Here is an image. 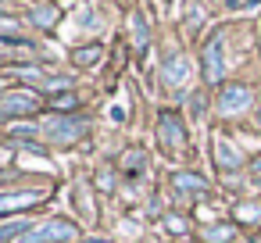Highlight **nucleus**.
<instances>
[{
	"instance_id": "nucleus-13",
	"label": "nucleus",
	"mask_w": 261,
	"mask_h": 243,
	"mask_svg": "<svg viewBox=\"0 0 261 243\" xmlns=\"http://www.w3.org/2000/svg\"><path fill=\"white\" fill-rule=\"evenodd\" d=\"M100 58H104V47H97V43H93V47H79V50H75V61H79V65H97Z\"/></svg>"
},
{
	"instance_id": "nucleus-3",
	"label": "nucleus",
	"mask_w": 261,
	"mask_h": 243,
	"mask_svg": "<svg viewBox=\"0 0 261 243\" xmlns=\"http://www.w3.org/2000/svg\"><path fill=\"white\" fill-rule=\"evenodd\" d=\"M200 61H204V79H207V83H218L222 72H225V36H222V33L207 40Z\"/></svg>"
},
{
	"instance_id": "nucleus-15",
	"label": "nucleus",
	"mask_w": 261,
	"mask_h": 243,
	"mask_svg": "<svg viewBox=\"0 0 261 243\" xmlns=\"http://www.w3.org/2000/svg\"><path fill=\"white\" fill-rule=\"evenodd\" d=\"M33 22H36V25H54V22H58V8H54V4L36 8V11H33Z\"/></svg>"
},
{
	"instance_id": "nucleus-24",
	"label": "nucleus",
	"mask_w": 261,
	"mask_h": 243,
	"mask_svg": "<svg viewBox=\"0 0 261 243\" xmlns=\"http://www.w3.org/2000/svg\"><path fill=\"white\" fill-rule=\"evenodd\" d=\"M86 243H108V239H86Z\"/></svg>"
},
{
	"instance_id": "nucleus-11",
	"label": "nucleus",
	"mask_w": 261,
	"mask_h": 243,
	"mask_svg": "<svg viewBox=\"0 0 261 243\" xmlns=\"http://www.w3.org/2000/svg\"><path fill=\"white\" fill-rule=\"evenodd\" d=\"M33 225L25 222V218H15V222H4L0 225V243H8V239H22L25 232H29Z\"/></svg>"
},
{
	"instance_id": "nucleus-18",
	"label": "nucleus",
	"mask_w": 261,
	"mask_h": 243,
	"mask_svg": "<svg viewBox=\"0 0 261 243\" xmlns=\"http://www.w3.org/2000/svg\"><path fill=\"white\" fill-rule=\"evenodd\" d=\"M54 107H58V111H72V107H75V93H61V97L54 100Z\"/></svg>"
},
{
	"instance_id": "nucleus-9",
	"label": "nucleus",
	"mask_w": 261,
	"mask_h": 243,
	"mask_svg": "<svg viewBox=\"0 0 261 243\" xmlns=\"http://www.w3.org/2000/svg\"><path fill=\"white\" fill-rule=\"evenodd\" d=\"M215 161H218L222 168H229V172H232V168H240V165H243V154L236 150V143L218 140V143H215Z\"/></svg>"
},
{
	"instance_id": "nucleus-17",
	"label": "nucleus",
	"mask_w": 261,
	"mask_h": 243,
	"mask_svg": "<svg viewBox=\"0 0 261 243\" xmlns=\"http://www.w3.org/2000/svg\"><path fill=\"white\" fill-rule=\"evenodd\" d=\"M165 229H172L175 236H182L190 225H186V218H179V214H168V218H165Z\"/></svg>"
},
{
	"instance_id": "nucleus-25",
	"label": "nucleus",
	"mask_w": 261,
	"mask_h": 243,
	"mask_svg": "<svg viewBox=\"0 0 261 243\" xmlns=\"http://www.w3.org/2000/svg\"><path fill=\"white\" fill-rule=\"evenodd\" d=\"M257 125H261V111H257Z\"/></svg>"
},
{
	"instance_id": "nucleus-12",
	"label": "nucleus",
	"mask_w": 261,
	"mask_h": 243,
	"mask_svg": "<svg viewBox=\"0 0 261 243\" xmlns=\"http://www.w3.org/2000/svg\"><path fill=\"white\" fill-rule=\"evenodd\" d=\"M129 25H133V40H136V47H147V40H150V33H147V18L133 15Z\"/></svg>"
},
{
	"instance_id": "nucleus-14",
	"label": "nucleus",
	"mask_w": 261,
	"mask_h": 243,
	"mask_svg": "<svg viewBox=\"0 0 261 243\" xmlns=\"http://www.w3.org/2000/svg\"><path fill=\"white\" fill-rule=\"evenodd\" d=\"M204 239H207V243H229V239H232V225H211V229L204 232Z\"/></svg>"
},
{
	"instance_id": "nucleus-10",
	"label": "nucleus",
	"mask_w": 261,
	"mask_h": 243,
	"mask_svg": "<svg viewBox=\"0 0 261 243\" xmlns=\"http://www.w3.org/2000/svg\"><path fill=\"white\" fill-rule=\"evenodd\" d=\"M172 186L182 190V193H207V182L197 179L193 172H175V175H172Z\"/></svg>"
},
{
	"instance_id": "nucleus-5",
	"label": "nucleus",
	"mask_w": 261,
	"mask_h": 243,
	"mask_svg": "<svg viewBox=\"0 0 261 243\" xmlns=\"http://www.w3.org/2000/svg\"><path fill=\"white\" fill-rule=\"evenodd\" d=\"M254 104V90L250 86H225L218 93V111L222 115H240Z\"/></svg>"
},
{
	"instance_id": "nucleus-1",
	"label": "nucleus",
	"mask_w": 261,
	"mask_h": 243,
	"mask_svg": "<svg viewBox=\"0 0 261 243\" xmlns=\"http://www.w3.org/2000/svg\"><path fill=\"white\" fill-rule=\"evenodd\" d=\"M75 236V225L68 218H47L40 225H33L18 243H68Z\"/></svg>"
},
{
	"instance_id": "nucleus-4",
	"label": "nucleus",
	"mask_w": 261,
	"mask_h": 243,
	"mask_svg": "<svg viewBox=\"0 0 261 243\" xmlns=\"http://www.w3.org/2000/svg\"><path fill=\"white\" fill-rule=\"evenodd\" d=\"M43 132L54 143H75L86 132V122L83 118H50V122H43Z\"/></svg>"
},
{
	"instance_id": "nucleus-21",
	"label": "nucleus",
	"mask_w": 261,
	"mask_h": 243,
	"mask_svg": "<svg viewBox=\"0 0 261 243\" xmlns=\"http://www.w3.org/2000/svg\"><path fill=\"white\" fill-rule=\"evenodd\" d=\"M15 29H18L15 18H0V33H15Z\"/></svg>"
},
{
	"instance_id": "nucleus-7",
	"label": "nucleus",
	"mask_w": 261,
	"mask_h": 243,
	"mask_svg": "<svg viewBox=\"0 0 261 243\" xmlns=\"http://www.w3.org/2000/svg\"><path fill=\"white\" fill-rule=\"evenodd\" d=\"M161 79H165V86H179V83H186V79H190V61H186L182 54L172 58V61H165Z\"/></svg>"
},
{
	"instance_id": "nucleus-6",
	"label": "nucleus",
	"mask_w": 261,
	"mask_h": 243,
	"mask_svg": "<svg viewBox=\"0 0 261 243\" xmlns=\"http://www.w3.org/2000/svg\"><path fill=\"white\" fill-rule=\"evenodd\" d=\"M158 140H161V147H165V150H182V147H186L182 122H179L172 111H165V115H161V122H158Z\"/></svg>"
},
{
	"instance_id": "nucleus-2",
	"label": "nucleus",
	"mask_w": 261,
	"mask_h": 243,
	"mask_svg": "<svg viewBox=\"0 0 261 243\" xmlns=\"http://www.w3.org/2000/svg\"><path fill=\"white\" fill-rule=\"evenodd\" d=\"M36 111H40V97L33 90H15L0 97V122L11 115H36Z\"/></svg>"
},
{
	"instance_id": "nucleus-16",
	"label": "nucleus",
	"mask_w": 261,
	"mask_h": 243,
	"mask_svg": "<svg viewBox=\"0 0 261 243\" xmlns=\"http://www.w3.org/2000/svg\"><path fill=\"white\" fill-rule=\"evenodd\" d=\"M236 218H243V222H261V204H240L236 207Z\"/></svg>"
},
{
	"instance_id": "nucleus-20",
	"label": "nucleus",
	"mask_w": 261,
	"mask_h": 243,
	"mask_svg": "<svg viewBox=\"0 0 261 243\" xmlns=\"http://www.w3.org/2000/svg\"><path fill=\"white\" fill-rule=\"evenodd\" d=\"M97 186H100V190H115V179H111V172H100Z\"/></svg>"
},
{
	"instance_id": "nucleus-23",
	"label": "nucleus",
	"mask_w": 261,
	"mask_h": 243,
	"mask_svg": "<svg viewBox=\"0 0 261 243\" xmlns=\"http://www.w3.org/2000/svg\"><path fill=\"white\" fill-rule=\"evenodd\" d=\"M204 115V97H193V118Z\"/></svg>"
},
{
	"instance_id": "nucleus-19",
	"label": "nucleus",
	"mask_w": 261,
	"mask_h": 243,
	"mask_svg": "<svg viewBox=\"0 0 261 243\" xmlns=\"http://www.w3.org/2000/svg\"><path fill=\"white\" fill-rule=\"evenodd\" d=\"M122 165H125V168H136V165H140V168H143V154H140V150H129V154H125V161H122Z\"/></svg>"
},
{
	"instance_id": "nucleus-8",
	"label": "nucleus",
	"mask_w": 261,
	"mask_h": 243,
	"mask_svg": "<svg viewBox=\"0 0 261 243\" xmlns=\"http://www.w3.org/2000/svg\"><path fill=\"white\" fill-rule=\"evenodd\" d=\"M33 200H40V190H18V193H0V214H8V211H18V207H29Z\"/></svg>"
},
{
	"instance_id": "nucleus-22",
	"label": "nucleus",
	"mask_w": 261,
	"mask_h": 243,
	"mask_svg": "<svg viewBox=\"0 0 261 243\" xmlns=\"http://www.w3.org/2000/svg\"><path fill=\"white\" fill-rule=\"evenodd\" d=\"M11 132H15V136H33V132H36V125H15Z\"/></svg>"
}]
</instances>
